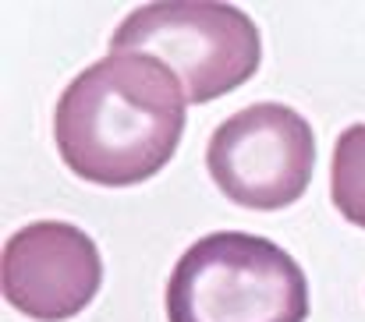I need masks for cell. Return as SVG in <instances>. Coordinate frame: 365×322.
<instances>
[{"mask_svg": "<svg viewBox=\"0 0 365 322\" xmlns=\"http://www.w3.org/2000/svg\"><path fill=\"white\" fill-rule=\"evenodd\" d=\"M110 53L156 57L188 103H213L259 71L262 43L255 21L220 0H156L135 7L114 28Z\"/></svg>", "mask_w": 365, "mask_h": 322, "instance_id": "cell-3", "label": "cell"}, {"mask_svg": "<svg viewBox=\"0 0 365 322\" xmlns=\"http://www.w3.org/2000/svg\"><path fill=\"white\" fill-rule=\"evenodd\" d=\"M0 284L7 305L32 322H68L100 294L103 259L82 227L39 219L7 237Z\"/></svg>", "mask_w": 365, "mask_h": 322, "instance_id": "cell-5", "label": "cell"}, {"mask_svg": "<svg viewBox=\"0 0 365 322\" xmlns=\"http://www.w3.org/2000/svg\"><path fill=\"white\" fill-rule=\"evenodd\" d=\"M185 124L188 100L156 57L107 53L61 93L53 142L75 177L131 188L174 160Z\"/></svg>", "mask_w": 365, "mask_h": 322, "instance_id": "cell-1", "label": "cell"}, {"mask_svg": "<svg viewBox=\"0 0 365 322\" xmlns=\"http://www.w3.org/2000/svg\"><path fill=\"white\" fill-rule=\"evenodd\" d=\"M206 167L235 206L259 213L287 209L312 181V124L284 103H252L210 135Z\"/></svg>", "mask_w": 365, "mask_h": 322, "instance_id": "cell-4", "label": "cell"}, {"mask_svg": "<svg viewBox=\"0 0 365 322\" xmlns=\"http://www.w3.org/2000/svg\"><path fill=\"white\" fill-rule=\"evenodd\" d=\"M309 280L273 241L217 230L199 237L167 280V322H305Z\"/></svg>", "mask_w": 365, "mask_h": 322, "instance_id": "cell-2", "label": "cell"}, {"mask_svg": "<svg viewBox=\"0 0 365 322\" xmlns=\"http://www.w3.org/2000/svg\"><path fill=\"white\" fill-rule=\"evenodd\" d=\"M330 202L348 223L365 230V124L337 135L330 160Z\"/></svg>", "mask_w": 365, "mask_h": 322, "instance_id": "cell-6", "label": "cell"}]
</instances>
